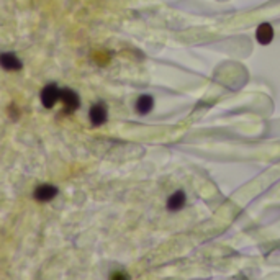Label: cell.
<instances>
[{
    "instance_id": "obj_4",
    "label": "cell",
    "mask_w": 280,
    "mask_h": 280,
    "mask_svg": "<svg viewBox=\"0 0 280 280\" xmlns=\"http://www.w3.org/2000/svg\"><path fill=\"white\" fill-rule=\"evenodd\" d=\"M56 195H57V187L51 185V183H43V185L36 187L35 192H33L35 200L36 202H41V203L51 202Z\"/></svg>"
},
{
    "instance_id": "obj_5",
    "label": "cell",
    "mask_w": 280,
    "mask_h": 280,
    "mask_svg": "<svg viewBox=\"0 0 280 280\" xmlns=\"http://www.w3.org/2000/svg\"><path fill=\"white\" fill-rule=\"evenodd\" d=\"M187 197L183 194V190H177L167 198V210L169 211H180L185 206Z\"/></svg>"
},
{
    "instance_id": "obj_8",
    "label": "cell",
    "mask_w": 280,
    "mask_h": 280,
    "mask_svg": "<svg viewBox=\"0 0 280 280\" xmlns=\"http://www.w3.org/2000/svg\"><path fill=\"white\" fill-rule=\"evenodd\" d=\"M256 38L261 44H269L272 40H274V28H272L269 23H262L259 25L256 32Z\"/></svg>"
},
{
    "instance_id": "obj_2",
    "label": "cell",
    "mask_w": 280,
    "mask_h": 280,
    "mask_svg": "<svg viewBox=\"0 0 280 280\" xmlns=\"http://www.w3.org/2000/svg\"><path fill=\"white\" fill-rule=\"evenodd\" d=\"M59 100L64 103V112L66 113L76 112V110L79 108V105H80L79 95H77V92H74L72 88H63V90H61V99H59Z\"/></svg>"
},
{
    "instance_id": "obj_9",
    "label": "cell",
    "mask_w": 280,
    "mask_h": 280,
    "mask_svg": "<svg viewBox=\"0 0 280 280\" xmlns=\"http://www.w3.org/2000/svg\"><path fill=\"white\" fill-rule=\"evenodd\" d=\"M110 280H130L128 272L125 270H115L112 275H110Z\"/></svg>"
},
{
    "instance_id": "obj_6",
    "label": "cell",
    "mask_w": 280,
    "mask_h": 280,
    "mask_svg": "<svg viewBox=\"0 0 280 280\" xmlns=\"http://www.w3.org/2000/svg\"><path fill=\"white\" fill-rule=\"evenodd\" d=\"M0 66L5 71H20L21 61L13 53H2L0 54Z\"/></svg>"
},
{
    "instance_id": "obj_10",
    "label": "cell",
    "mask_w": 280,
    "mask_h": 280,
    "mask_svg": "<svg viewBox=\"0 0 280 280\" xmlns=\"http://www.w3.org/2000/svg\"><path fill=\"white\" fill-rule=\"evenodd\" d=\"M10 115H12L13 118H17V116H18V112H17V110H15V107H13V105L10 107Z\"/></svg>"
},
{
    "instance_id": "obj_7",
    "label": "cell",
    "mask_w": 280,
    "mask_h": 280,
    "mask_svg": "<svg viewBox=\"0 0 280 280\" xmlns=\"http://www.w3.org/2000/svg\"><path fill=\"white\" fill-rule=\"evenodd\" d=\"M152 108H154V99L151 95H147V94L139 95L136 100V112L139 115H147Z\"/></svg>"
},
{
    "instance_id": "obj_3",
    "label": "cell",
    "mask_w": 280,
    "mask_h": 280,
    "mask_svg": "<svg viewBox=\"0 0 280 280\" xmlns=\"http://www.w3.org/2000/svg\"><path fill=\"white\" fill-rule=\"evenodd\" d=\"M59 99H61V90H59L56 84H48L41 90V103L46 108H53Z\"/></svg>"
},
{
    "instance_id": "obj_1",
    "label": "cell",
    "mask_w": 280,
    "mask_h": 280,
    "mask_svg": "<svg viewBox=\"0 0 280 280\" xmlns=\"http://www.w3.org/2000/svg\"><path fill=\"white\" fill-rule=\"evenodd\" d=\"M88 118H90V123L94 125V127H102L108 118V108H107L105 103L103 102L94 103L90 110H88Z\"/></svg>"
}]
</instances>
